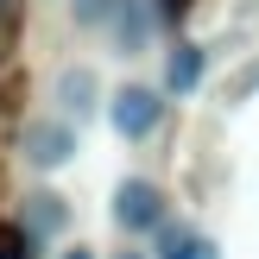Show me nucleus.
<instances>
[{
	"mask_svg": "<svg viewBox=\"0 0 259 259\" xmlns=\"http://www.w3.org/2000/svg\"><path fill=\"white\" fill-rule=\"evenodd\" d=\"M19 152H25V164H38V171H57V164L76 158V126L63 120V114L57 120H25Z\"/></svg>",
	"mask_w": 259,
	"mask_h": 259,
	"instance_id": "nucleus-1",
	"label": "nucleus"
},
{
	"mask_svg": "<svg viewBox=\"0 0 259 259\" xmlns=\"http://www.w3.org/2000/svg\"><path fill=\"white\" fill-rule=\"evenodd\" d=\"M114 222H120L126 234L164 228V190L152 184V177H126V184L114 190Z\"/></svg>",
	"mask_w": 259,
	"mask_h": 259,
	"instance_id": "nucleus-2",
	"label": "nucleus"
},
{
	"mask_svg": "<svg viewBox=\"0 0 259 259\" xmlns=\"http://www.w3.org/2000/svg\"><path fill=\"white\" fill-rule=\"evenodd\" d=\"M158 114H164V101H158V89H146V82H126L120 95L108 101V120H114L120 139H146L152 126H158Z\"/></svg>",
	"mask_w": 259,
	"mask_h": 259,
	"instance_id": "nucleus-3",
	"label": "nucleus"
},
{
	"mask_svg": "<svg viewBox=\"0 0 259 259\" xmlns=\"http://www.w3.org/2000/svg\"><path fill=\"white\" fill-rule=\"evenodd\" d=\"M95 95H101V82H95L89 63H70V70L57 76V108H63V120H70V126H82L89 114H95Z\"/></svg>",
	"mask_w": 259,
	"mask_h": 259,
	"instance_id": "nucleus-4",
	"label": "nucleus"
},
{
	"mask_svg": "<svg viewBox=\"0 0 259 259\" xmlns=\"http://www.w3.org/2000/svg\"><path fill=\"white\" fill-rule=\"evenodd\" d=\"M152 25H158L152 0H120V7H114V45L133 57V51H146V45H152Z\"/></svg>",
	"mask_w": 259,
	"mask_h": 259,
	"instance_id": "nucleus-5",
	"label": "nucleus"
},
{
	"mask_svg": "<svg viewBox=\"0 0 259 259\" xmlns=\"http://www.w3.org/2000/svg\"><path fill=\"white\" fill-rule=\"evenodd\" d=\"M63 215H70V209H63V196H51V190H32V196H25L19 228H25L32 240H45V234H57V228H63Z\"/></svg>",
	"mask_w": 259,
	"mask_h": 259,
	"instance_id": "nucleus-6",
	"label": "nucleus"
},
{
	"mask_svg": "<svg viewBox=\"0 0 259 259\" xmlns=\"http://www.w3.org/2000/svg\"><path fill=\"white\" fill-rule=\"evenodd\" d=\"M196 82H202V45H177L171 57H164V89H171V95H190Z\"/></svg>",
	"mask_w": 259,
	"mask_h": 259,
	"instance_id": "nucleus-7",
	"label": "nucleus"
},
{
	"mask_svg": "<svg viewBox=\"0 0 259 259\" xmlns=\"http://www.w3.org/2000/svg\"><path fill=\"white\" fill-rule=\"evenodd\" d=\"M158 259H222V253H215V240H202V234L164 228V247H158Z\"/></svg>",
	"mask_w": 259,
	"mask_h": 259,
	"instance_id": "nucleus-8",
	"label": "nucleus"
},
{
	"mask_svg": "<svg viewBox=\"0 0 259 259\" xmlns=\"http://www.w3.org/2000/svg\"><path fill=\"white\" fill-rule=\"evenodd\" d=\"M32 247H38V240L25 234L19 222H0V259H32Z\"/></svg>",
	"mask_w": 259,
	"mask_h": 259,
	"instance_id": "nucleus-9",
	"label": "nucleus"
},
{
	"mask_svg": "<svg viewBox=\"0 0 259 259\" xmlns=\"http://www.w3.org/2000/svg\"><path fill=\"white\" fill-rule=\"evenodd\" d=\"M114 7H120V0H70L76 25H114Z\"/></svg>",
	"mask_w": 259,
	"mask_h": 259,
	"instance_id": "nucleus-10",
	"label": "nucleus"
},
{
	"mask_svg": "<svg viewBox=\"0 0 259 259\" xmlns=\"http://www.w3.org/2000/svg\"><path fill=\"white\" fill-rule=\"evenodd\" d=\"M63 259H95V253H89V247H70V253H63Z\"/></svg>",
	"mask_w": 259,
	"mask_h": 259,
	"instance_id": "nucleus-11",
	"label": "nucleus"
},
{
	"mask_svg": "<svg viewBox=\"0 0 259 259\" xmlns=\"http://www.w3.org/2000/svg\"><path fill=\"white\" fill-rule=\"evenodd\" d=\"M120 259H152V253H120Z\"/></svg>",
	"mask_w": 259,
	"mask_h": 259,
	"instance_id": "nucleus-12",
	"label": "nucleus"
}]
</instances>
